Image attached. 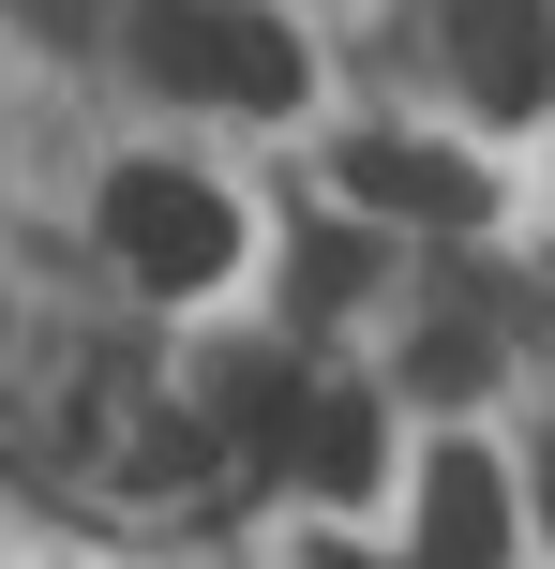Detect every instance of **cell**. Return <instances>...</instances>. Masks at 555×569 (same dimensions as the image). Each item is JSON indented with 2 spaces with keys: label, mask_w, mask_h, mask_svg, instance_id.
I'll return each mask as SVG.
<instances>
[{
  "label": "cell",
  "mask_w": 555,
  "mask_h": 569,
  "mask_svg": "<svg viewBox=\"0 0 555 569\" xmlns=\"http://www.w3.org/2000/svg\"><path fill=\"white\" fill-rule=\"evenodd\" d=\"M450 16V60H466V90L496 120H541V90H555V16L541 0H436Z\"/></svg>",
  "instance_id": "cell-2"
},
{
  "label": "cell",
  "mask_w": 555,
  "mask_h": 569,
  "mask_svg": "<svg viewBox=\"0 0 555 569\" xmlns=\"http://www.w3.org/2000/svg\"><path fill=\"white\" fill-rule=\"evenodd\" d=\"M420 525H436V569H496V555H511V480H496L480 450H436Z\"/></svg>",
  "instance_id": "cell-4"
},
{
  "label": "cell",
  "mask_w": 555,
  "mask_h": 569,
  "mask_svg": "<svg viewBox=\"0 0 555 569\" xmlns=\"http://www.w3.org/2000/svg\"><path fill=\"white\" fill-rule=\"evenodd\" d=\"M226 60H240V16H210V0H136V76L226 90Z\"/></svg>",
  "instance_id": "cell-5"
},
{
  "label": "cell",
  "mask_w": 555,
  "mask_h": 569,
  "mask_svg": "<svg viewBox=\"0 0 555 569\" xmlns=\"http://www.w3.org/2000/svg\"><path fill=\"white\" fill-rule=\"evenodd\" d=\"M346 196H360V210H420V226H480V210H496V180H480L466 150L360 136V150H346Z\"/></svg>",
  "instance_id": "cell-3"
},
{
  "label": "cell",
  "mask_w": 555,
  "mask_h": 569,
  "mask_svg": "<svg viewBox=\"0 0 555 569\" xmlns=\"http://www.w3.org/2000/svg\"><path fill=\"white\" fill-rule=\"evenodd\" d=\"M316 569H360V555H316Z\"/></svg>",
  "instance_id": "cell-9"
},
{
  "label": "cell",
  "mask_w": 555,
  "mask_h": 569,
  "mask_svg": "<svg viewBox=\"0 0 555 569\" xmlns=\"http://www.w3.org/2000/svg\"><path fill=\"white\" fill-rule=\"evenodd\" d=\"M480 360H496L480 330H436V345H420V390H436V405H450V390H480Z\"/></svg>",
  "instance_id": "cell-8"
},
{
  "label": "cell",
  "mask_w": 555,
  "mask_h": 569,
  "mask_svg": "<svg viewBox=\"0 0 555 569\" xmlns=\"http://www.w3.org/2000/svg\"><path fill=\"white\" fill-rule=\"evenodd\" d=\"M106 240H120V270L166 284V300H196V284L240 256L226 196H210V180H180V166H120V180H106Z\"/></svg>",
  "instance_id": "cell-1"
},
{
  "label": "cell",
  "mask_w": 555,
  "mask_h": 569,
  "mask_svg": "<svg viewBox=\"0 0 555 569\" xmlns=\"http://www.w3.org/2000/svg\"><path fill=\"white\" fill-rule=\"evenodd\" d=\"M541 525H555V480H541Z\"/></svg>",
  "instance_id": "cell-10"
},
{
  "label": "cell",
  "mask_w": 555,
  "mask_h": 569,
  "mask_svg": "<svg viewBox=\"0 0 555 569\" xmlns=\"http://www.w3.org/2000/svg\"><path fill=\"white\" fill-rule=\"evenodd\" d=\"M226 106H256V120H286V106H300V30L240 16V60H226Z\"/></svg>",
  "instance_id": "cell-7"
},
{
  "label": "cell",
  "mask_w": 555,
  "mask_h": 569,
  "mask_svg": "<svg viewBox=\"0 0 555 569\" xmlns=\"http://www.w3.org/2000/svg\"><path fill=\"white\" fill-rule=\"evenodd\" d=\"M300 465H316V495H376V465H390L376 405H360V390H316V435H300Z\"/></svg>",
  "instance_id": "cell-6"
}]
</instances>
